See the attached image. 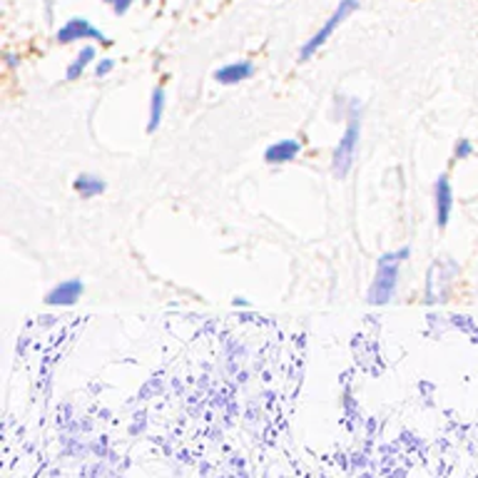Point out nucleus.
<instances>
[{"label": "nucleus", "instance_id": "nucleus-1", "mask_svg": "<svg viewBox=\"0 0 478 478\" xmlns=\"http://www.w3.org/2000/svg\"><path fill=\"white\" fill-rule=\"evenodd\" d=\"M411 249L409 247H401L396 252L381 254L379 262H376V274H374V282L369 287L366 294V302L371 307H384L394 299V294L399 289V274L404 259H409Z\"/></svg>", "mask_w": 478, "mask_h": 478}, {"label": "nucleus", "instance_id": "nucleus-2", "mask_svg": "<svg viewBox=\"0 0 478 478\" xmlns=\"http://www.w3.org/2000/svg\"><path fill=\"white\" fill-rule=\"evenodd\" d=\"M359 140H361V108L356 102H352V110L346 115V130H344L339 145L334 147L332 155V172L337 180H344V177L352 172L354 160H356V150H359Z\"/></svg>", "mask_w": 478, "mask_h": 478}, {"label": "nucleus", "instance_id": "nucleus-3", "mask_svg": "<svg viewBox=\"0 0 478 478\" xmlns=\"http://www.w3.org/2000/svg\"><path fill=\"white\" fill-rule=\"evenodd\" d=\"M356 8H359V0H339V5L332 10V15H329V18L324 20L322 28L317 30L312 38L307 40L302 48H299V60H302V63L312 60L314 53H319V48L327 45V40L332 38L334 30L339 28L344 20L352 15V13H356Z\"/></svg>", "mask_w": 478, "mask_h": 478}, {"label": "nucleus", "instance_id": "nucleus-4", "mask_svg": "<svg viewBox=\"0 0 478 478\" xmlns=\"http://www.w3.org/2000/svg\"><path fill=\"white\" fill-rule=\"evenodd\" d=\"M459 272V267L454 262H436L431 267L429 282H426V304L446 302L451 292V282Z\"/></svg>", "mask_w": 478, "mask_h": 478}, {"label": "nucleus", "instance_id": "nucleus-5", "mask_svg": "<svg viewBox=\"0 0 478 478\" xmlns=\"http://www.w3.org/2000/svg\"><path fill=\"white\" fill-rule=\"evenodd\" d=\"M55 40L60 45H73V43H80V40H100L110 45L108 35L100 28H95L88 18H70L63 28L55 33Z\"/></svg>", "mask_w": 478, "mask_h": 478}, {"label": "nucleus", "instance_id": "nucleus-6", "mask_svg": "<svg viewBox=\"0 0 478 478\" xmlns=\"http://www.w3.org/2000/svg\"><path fill=\"white\" fill-rule=\"evenodd\" d=\"M434 212H436V227L449 225L451 212H454V187H451L449 175H439L434 185Z\"/></svg>", "mask_w": 478, "mask_h": 478}, {"label": "nucleus", "instance_id": "nucleus-7", "mask_svg": "<svg viewBox=\"0 0 478 478\" xmlns=\"http://www.w3.org/2000/svg\"><path fill=\"white\" fill-rule=\"evenodd\" d=\"M83 292H85V284L80 279H65L45 294V304L48 307H73L83 297Z\"/></svg>", "mask_w": 478, "mask_h": 478}, {"label": "nucleus", "instance_id": "nucleus-8", "mask_svg": "<svg viewBox=\"0 0 478 478\" xmlns=\"http://www.w3.org/2000/svg\"><path fill=\"white\" fill-rule=\"evenodd\" d=\"M254 75L252 60H237V63H227L219 70H215V80L219 85H237Z\"/></svg>", "mask_w": 478, "mask_h": 478}, {"label": "nucleus", "instance_id": "nucleus-9", "mask_svg": "<svg viewBox=\"0 0 478 478\" xmlns=\"http://www.w3.org/2000/svg\"><path fill=\"white\" fill-rule=\"evenodd\" d=\"M299 152H302L299 140H279V142H274V145L267 147L264 160H267L269 165H287V162H292Z\"/></svg>", "mask_w": 478, "mask_h": 478}, {"label": "nucleus", "instance_id": "nucleus-10", "mask_svg": "<svg viewBox=\"0 0 478 478\" xmlns=\"http://www.w3.org/2000/svg\"><path fill=\"white\" fill-rule=\"evenodd\" d=\"M73 187H75V192H78L83 200H93V197L102 195V192L108 190V182H105V180H102V177H98V175L83 172V175L75 177Z\"/></svg>", "mask_w": 478, "mask_h": 478}, {"label": "nucleus", "instance_id": "nucleus-11", "mask_svg": "<svg viewBox=\"0 0 478 478\" xmlns=\"http://www.w3.org/2000/svg\"><path fill=\"white\" fill-rule=\"evenodd\" d=\"M95 60V48L93 45H85V48H80V53L73 58V63L65 70V78L73 83V80H80L85 75V70L90 68V63Z\"/></svg>", "mask_w": 478, "mask_h": 478}, {"label": "nucleus", "instance_id": "nucleus-12", "mask_svg": "<svg viewBox=\"0 0 478 478\" xmlns=\"http://www.w3.org/2000/svg\"><path fill=\"white\" fill-rule=\"evenodd\" d=\"M165 115V90L157 85L150 98V120H147V132H155Z\"/></svg>", "mask_w": 478, "mask_h": 478}, {"label": "nucleus", "instance_id": "nucleus-13", "mask_svg": "<svg viewBox=\"0 0 478 478\" xmlns=\"http://www.w3.org/2000/svg\"><path fill=\"white\" fill-rule=\"evenodd\" d=\"M473 155V145H471V140H459L456 147H454V157L456 160H469Z\"/></svg>", "mask_w": 478, "mask_h": 478}, {"label": "nucleus", "instance_id": "nucleus-14", "mask_svg": "<svg viewBox=\"0 0 478 478\" xmlns=\"http://www.w3.org/2000/svg\"><path fill=\"white\" fill-rule=\"evenodd\" d=\"M112 70H115V60H112V58H102V60H98V65H95V75H98V78L102 80V78H108Z\"/></svg>", "mask_w": 478, "mask_h": 478}, {"label": "nucleus", "instance_id": "nucleus-15", "mask_svg": "<svg viewBox=\"0 0 478 478\" xmlns=\"http://www.w3.org/2000/svg\"><path fill=\"white\" fill-rule=\"evenodd\" d=\"M132 3H135V0H115V5H112L115 15H125L127 10L132 8Z\"/></svg>", "mask_w": 478, "mask_h": 478}, {"label": "nucleus", "instance_id": "nucleus-16", "mask_svg": "<svg viewBox=\"0 0 478 478\" xmlns=\"http://www.w3.org/2000/svg\"><path fill=\"white\" fill-rule=\"evenodd\" d=\"M235 307H249V302H244V299H239V297H237Z\"/></svg>", "mask_w": 478, "mask_h": 478}, {"label": "nucleus", "instance_id": "nucleus-17", "mask_svg": "<svg viewBox=\"0 0 478 478\" xmlns=\"http://www.w3.org/2000/svg\"><path fill=\"white\" fill-rule=\"evenodd\" d=\"M102 3H108L110 8H112V5H115V0H102Z\"/></svg>", "mask_w": 478, "mask_h": 478}]
</instances>
